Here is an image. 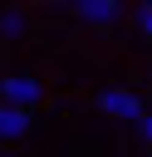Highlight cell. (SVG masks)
Instances as JSON below:
<instances>
[{
  "label": "cell",
  "mask_w": 152,
  "mask_h": 157,
  "mask_svg": "<svg viewBox=\"0 0 152 157\" xmlns=\"http://www.w3.org/2000/svg\"><path fill=\"white\" fill-rule=\"evenodd\" d=\"M39 98H44V88H39L29 74H5V78H0V103H5V108H20V113H25V108H34Z\"/></svg>",
  "instance_id": "6da1fadb"
},
{
  "label": "cell",
  "mask_w": 152,
  "mask_h": 157,
  "mask_svg": "<svg viewBox=\"0 0 152 157\" xmlns=\"http://www.w3.org/2000/svg\"><path fill=\"white\" fill-rule=\"evenodd\" d=\"M98 108H103L108 118H123V123H137V118L147 113L132 88H103V93H98Z\"/></svg>",
  "instance_id": "7a4b0ae2"
},
{
  "label": "cell",
  "mask_w": 152,
  "mask_h": 157,
  "mask_svg": "<svg viewBox=\"0 0 152 157\" xmlns=\"http://www.w3.org/2000/svg\"><path fill=\"white\" fill-rule=\"evenodd\" d=\"M74 10H78L88 25H118V15H123L118 0H74Z\"/></svg>",
  "instance_id": "3957f363"
},
{
  "label": "cell",
  "mask_w": 152,
  "mask_h": 157,
  "mask_svg": "<svg viewBox=\"0 0 152 157\" xmlns=\"http://www.w3.org/2000/svg\"><path fill=\"white\" fill-rule=\"evenodd\" d=\"M29 128V113H20V108H5L0 103V137H20Z\"/></svg>",
  "instance_id": "277c9868"
},
{
  "label": "cell",
  "mask_w": 152,
  "mask_h": 157,
  "mask_svg": "<svg viewBox=\"0 0 152 157\" xmlns=\"http://www.w3.org/2000/svg\"><path fill=\"white\" fill-rule=\"evenodd\" d=\"M0 34H10V39L25 34V15L20 10H0Z\"/></svg>",
  "instance_id": "5b68a950"
},
{
  "label": "cell",
  "mask_w": 152,
  "mask_h": 157,
  "mask_svg": "<svg viewBox=\"0 0 152 157\" xmlns=\"http://www.w3.org/2000/svg\"><path fill=\"white\" fill-rule=\"evenodd\" d=\"M137 132H142V137H147V147H152V113H142V118H137Z\"/></svg>",
  "instance_id": "8992f818"
},
{
  "label": "cell",
  "mask_w": 152,
  "mask_h": 157,
  "mask_svg": "<svg viewBox=\"0 0 152 157\" xmlns=\"http://www.w3.org/2000/svg\"><path fill=\"white\" fill-rule=\"evenodd\" d=\"M137 25H142V34L152 39V5H142V15H137Z\"/></svg>",
  "instance_id": "52a82bcc"
}]
</instances>
